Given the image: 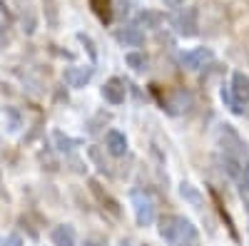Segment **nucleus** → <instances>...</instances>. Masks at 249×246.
Instances as JSON below:
<instances>
[{"mask_svg":"<svg viewBox=\"0 0 249 246\" xmlns=\"http://www.w3.org/2000/svg\"><path fill=\"white\" fill-rule=\"evenodd\" d=\"M219 147L224 152V157H232V159H242L247 154V145L242 142V137L232 130V125H222L219 127Z\"/></svg>","mask_w":249,"mask_h":246,"instance_id":"f257e3e1","label":"nucleus"},{"mask_svg":"<svg viewBox=\"0 0 249 246\" xmlns=\"http://www.w3.org/2000/svg\"><path fill=\"white\" fill-rule=\"evenodd\" d=\"M187 227H190V221H187L184 216H179V214H164V216L157 221L160 236H162L164 241H170V244H175V241L184 234Z\"/></svg>","mask_w":249,"mask_h":246,"instance_id":"f03ea898","label":"nucleus"},{"mask_svg":"<svg viewBox=\"0 0 249 246\" xmlns=\"http://www.w3.org/2000/svg\"><path fill=\"white\" fill-rule=\"evenodd\" d=\"M132 209H135V219H137L140 227H150V224L155 221V204L140 189L132 192Z\"/></svg>","mask_w":249,"mask_h":246,"instance_id":"7ed1b4c3","label":"nucleus"},{"mask_svg":"<svg viewBox=\"0 0 249 246\" xmlns=\"http://www.w3.org/2000/svg\"><path fill=\"white\" fill-rule=\"evenodd\" d=\"M172 25L182 37H195L199 33V20H197V10L195 8H182L175 17H172Z\"/></svg>","mask_w":249,"mask_h":246,"instance_id":"20e7f679","label":"nucleus"},{"mask_svg":"<svg viewBox=\"0 0 249 246\" xmlns=\"http://www.w3.org/2000/svg\"><path fill=\"white\" fill-rule=\"evenodd\" d=\"M212 57H214V52H212L210 48H195V50L182 52L179 63H182L184 70H199V67H204L207 63H212Z\"/></svg>","mask_w":249,"mask_h":246,"instance_id":"39448f33","label":"nucleus"},{"mask_svg":"<svg viewBox=\"0 0 249 246\" xmlns=\"http://www.w3.org/2000/svg\"><path fill=\"white\" fill-rule=\"evenodd\" d=\"M62 80H65L68 87H85L88 82L92 80V67H68L65 72H62Z\"/></svg>","mask_w":249,"mask_h":246,"instance_id":"423d86ee","label":"nucleus"},{"mask_svg":"<svg viewBox=\"0 0 249 246\" xmlns=\"http://www.w3.org/2000/svg\"><path fill=\"white\" fill-rule=\"evenodd\" d=\"M115 40L120 45H124V48H140L144 43V33L137 25H127V28H120L115 33Z\"/></svg>","mask_w":249,"mask_h":246,"instance_id":"0eeeda50","label":"nucleus"},{"mask_svg":"<svg viewBox=\"0 0 249 246\" xmlns=\"http://www.w3.org/2000/svg\"><path fill=\"white\" fill-rule=\"evenodd\" d=\"M124 95H127V90H124V82L117 80V77H110L105 85H102V97H105L110 105H122Z\"/></svg>","mask_w":249,"mask_h":246,"instance_id":"6e6552de","label":"nucleus"},{"mask_svg":"<svg viewBox=\"0 0 249 246\" xmlns=\"http://www.w3.org/2000/svg\"><path fill=\"white\" fill-rule=\"evenodd\" d=\"M105 147L112 157H124V152H127V137L117 130H110L105 134Z\"/></svg>","mask_w":249,"mask_h":246,"instance_id":"1a4fd4ad","label":"nucleus"},{"mask_svg":"<svg viewBox=\"0 0 249 246\" xmlns=\"http://www.w3.org/2000/svg\"><path fill=\"white\" fill-rule=\"evenodd\" d=\"M50 239H53V246H75V229L70 224H60V227L53 229Z\"/></svg>","mask_w":249,"mask_h":246,"instance_id":"9d476101","label":"nucleus"},{"mask_svg":"<svg viewBox=\"0 0 249 246\" xmlns=\"http://www.w3.org/2000/svg\"><path fill=\"white\" fill-rule=\"evenodd\" d=\"M232 95L242 102H249V75H244V72H234L232 75Z\"/></svg>","mask_w":249,"mask_h":246,"instance_id":"9b49d317","label":"nucleus"},{"mask_svg":"<svg viewBox=\"0 0 249 246\" xmlns=\"http://www.w3.org/2000/svg\"><path fill=\"white\" fill-rule=\"evenodd\" d=\"M90 192L100 199V204H105V209H107V212H112L115 216H120V204H117L107 192H102V187H100V181H97V179H90Z\"/></svg>","mask_w":249,"mask_h":246,"instance_id":"f8f14e48","label":"nucleus"},{"mask_svg":"<svg viewBox=\"0 0 249 246\" xmlns=\"http://www.w3.org/2000/svg\"><path fill=\"white\" fill-rule=\"evenodd\" d=\"M162 13H157V10H142L140 15H137V28H147V30H155V28H160L162 25Z\"/></svg>","mask_w":249,"mask_h":246,"instance_id":"ddd939ff","label":"nucleus"},{"mask_svg":"<svg viewBox=\"0 0 249 246\" xmlns=\"http://www.w3.org/2000/svg\"><path fill=\"white\" fill-rule=\"evenodd\" d=\"M90 8L102 23H110L112 20V0H90Z\"/></svg>","mask_w":249,"mask_h":246,"instance_id":"4468645a","label":"nucleus"},{"mask_svg":"<svg viewBox=\"0 0 249 246\" xmlns=\"http://www.w3.org/2000/svg\"><path fill=\"white\" fill-rule=\"evenodd\" d=\"M179 194H182L187 201H190L192 207H197V209L202 207V201H204V199H202V194H199V192L192 187L190 181H182V184H179Z\"/></svg>","mask_w":249,"mask_h":246,"instance_id":"2eb2a0df","label":"nucleus"},{"mask_svg":"<svg viewBox=\"0 0 249 246\" xmlns=\"http://www.w3.org/2000/svg\"><path fill=\"white\" fill-rule=\"evenodd\" d=\"M172 246H199V234H197V229L190 224V227L184 229V234H182Z\"/></svg>","mask_w":249,"mask_h":246,"instance_id":"dca6fc26","label":"nucleus"},{"mask_svg":"<svg viewBox=\"0 0 249 246\" xmlns=\"http://www.w3.org/2000/svg\"><path fill=\"white\" fill-rule=\"evenodd\" d=\"M124 63H127L135 72H142L144 67H147V55L144 52H127L124 55Z\"/></svg>","mask_w":249,"mask_h":246,"instance_id":"f3484780","label":"nucleus"},{"mask_svg":"<svg viewBox=\"0 0 249 246\" xmlns=\"http://www.w3.org/2000/svg\"><path fill=\"white\" fill-rule=\"evenodd\" d=\"M192 105V97L187 95L184 90H177L175 95H172V102H170V112H175V107H179V110H187Z\"/></svg>","mask_w":249,"mask_h":246,"instance_id":"a211bd4d","label":"nucleus"},{"mask_svg":"<svg viewBox=\"0 0 249 246\" xmlns=\"http://www.w3.org/2000/svg\"><path fill=\"white\" fill-rule=\"evenodd\" d=\"M222 102H227V107H230L234 115H242V107H239L242 102L232 95V90H222Z\"/></svg>","mask_w":249,"mask_h":246,"instance_id":"6ab92c4d","label":"nucleus"},{"mask_svg":"<svg viewBox=\"0 0 249 246\" xmlns=\"http://www.w3.org/2000/svg\"><path fill=\"white\" fill-rule=\"evenodd\" d=\"M53 139L57 142V149H60V152H70V149H72V147L77 145L75 139L65 137V134H62V132H55V134H53Z\"/></svg>","mask_w":249,"mask_h":246,"instance_id":"aec40b11","label":"nucleus"},{"mask_svg":"<svg viewBox=\"0 0 249 246\" xmlns=\"http://www.w3.org/2000/svg\"><path fill=\"white\" fill-rule=\"evenodd\" d=\"M43 5H45V13H48V25L55 28L57 25V3L55 0H43Z\"/></svg>","mask_w":249,"mask_h":246,"instance_id":"412c9836","label":"nucleus"},{"mask_svg":"<svg viewBox=\"0 0 249 246\" xmlns=\"http://www.w3.org/2000/svg\"><path fill=\"white\" fill-rule=\"evenodd\" d=\"M0 246H23V239L18 234H5V236H0Z\"/></svg>","mask_w":249,"mask_h":246,"instance_id":"4be33fe9","label":"nucleus"},{"mask_svg":"<svg viewBox=\"0 0 249 246\" xmlns=\"http://www.w3.org/2000/svg\"><path fill=\"white\" fill-rule=\"evenodd\" d=\"M5 115H8V119H10L8 130H10V132H15V130L20 127V115H18V112H15L13 107H8V110H5Z\"/></svg>","mask_w":249,"mask_h":246,"instance_id":"5701e85b","label":"nucleus"},{"mask_svg":"<svg viewBox=\"0 0 249 246\" xmlns=\"http://www.w3.org/2000/svg\"><path fill=\"white\" fill-rule=\"evenodd\" d=\"M77 40H80V43H85V45H88V52H90V57L95 60V57H97V52H95V48H92V40H90L88 35H82V33L77 35Z\"/></svg>","mask_w":249,"mask_h":246,"instance_id":"b1692460","label":"nucleus"},{"mask_svg":"<svg viewBox=\"0 0 249 246\" xmlns=\"http://www.w3.org/2000/svg\"><path fill=\"white\" fill-rule=\"evenodd\" d=\"M242 194H249V164L244 167V174H242Z\"/></svg>","mask_w":249,"mask_h":246,"instance_id":"393cba45","label":"nucleus"},{"mask_svg":"<svg viewBox=\"0 0 249 246\" xmlns=\"http://www.w3.org/2000/svg\"><path fill=\"white\" fill-rule=\"evenodd\" d=\"M82 246H105V241H100V239H85V244Z\"/></svg>","mask_w":249,"mask_h":246,"instance_id":"a878e982","label":"nucleus"},{"mask_svg":"<svg viewBox=\"0 0 249 246\" xmlns=\"http://www.w3.org/2000/svg\"><path fill=\"white\" fill-rule=\"evenodd\" d=\"M144 246H150V244H144Z\"/></svg>","mask_w":249,"mask_h":246,"instance_id":"bb28decb","label":"nucleus"}]
</instances>
